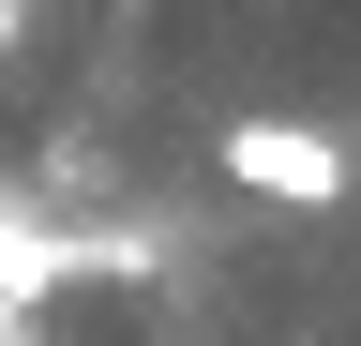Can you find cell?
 Here are the masks:
<instances>
[{
	"label": "cell",
	"mask_w": 361,
	"mask_h": 346,
	"mask_svg": "<svg viewBox=\"0 0 361 346\" xmlns=\"http://www.w3.org/2000/svg\"><path fill=\"white\" fill-rule=\"evenodd\" d=\"M211 166H226L241 196H271V211H346V181H361V166H346V136L271 121V106H241V121H226V136H211Z\"/></svg>",
	"instance_id": "cell-1"
},
{
	"label": "cell",
	"mask_w": 361,
	"mask_h": 346,
	"mask_svg": "<svg viewBox=\"0 0 361 346\" xmlns=\"http://www.w3.org/2000/svg\"><path fill=\"white\" fill-rule=\"evenodd\" d=\"M0 346H30V316H16V301H0Z\"/></svg>",
	"instance_id": "cell-3"
},
{
	"label": "cell",
	"mask_w": 361,
	"mask_h": 346,
	"mask_svg": "<svg viewBox=\"0 0 361 346\" xmlns=\"http://www.w3.org/2000/svg\"><path fill=\"white\" fill-rule=\"evenodd\" d=\"M16 30H30V0H0V46H16Z\"/></svg>",
	"instance_id": "cell-2"
}]
</instances>
